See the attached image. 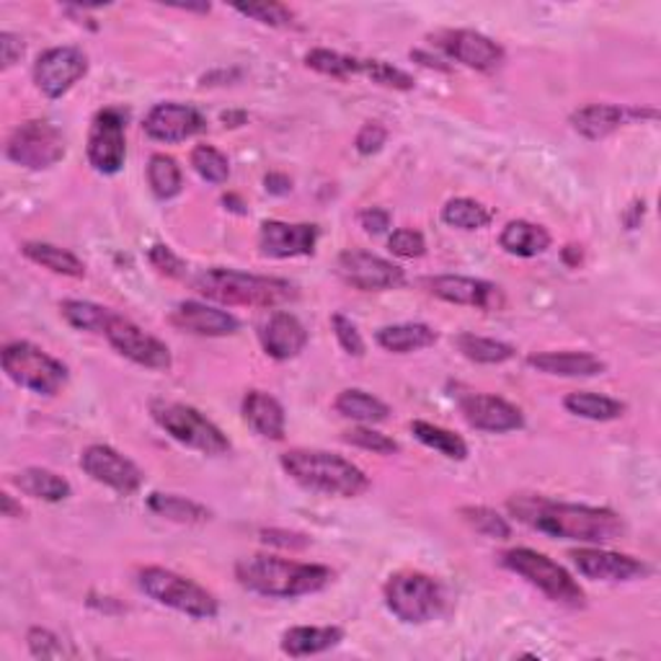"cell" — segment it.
Here are the masks:
<instances>
[{
  "mask_svg": "<svg viewBox=\"0 0 661 661\" xmlns=\"http://www.w3.org/2000/svg\"><path fill=\"white\" fill-rule=\"evenodd\" d=\"M60 313L73 328L89 330V334H101V336H104L106 326L112 324V318H114V311L104 308V305L89 303V301H62Z\"/></svg>",
  "mask_w": 661,
  "mask_h": 661,
  "instance_id": "cell-37",
  "label": "cell"
},
{
  "mask_svg": "<svg viewBox=\"0 0 661 661\" xmlns=\"http://www.w3.org/2000/svg\"><path fill=\"white\" fill-rule=\"evenodd\" d=\"M336 272L344 285L359 289V293H385V289H396L406 282V274L398 264L369 254V251H344L336 258Z\"/></svg>",
  "mask_w": 661,
  "mask_h": 661,
  "instance_id": "cell-12",
  "label": "cell"
},
{
  "mask_svg": "<svg viewBox=\"0 0 661 661\" xmlns=\"http://www.w3.org/2000/svg\"><path fill=\"white\" fill-rule=\"evenodd\" d=\"M0 52H3V68H13L23 58V39L13 31H3L0 34Z\"/></svg>",
  "mask_w": 661,
  "mask_h": 661,
  "instance_id": "cell-53",
  "label": "cell"
},
{
  "mask_svg": "<svg viewBox=\"0 0 661 661\" xmlns=\"http://www.w3.org/2000/svg\"><path fill=\"white\" fill-rule=\"evenodd\" d=\"M148 509L179 525H202V522H210L212 517L210 509L202 507L200 501H192L186 499V496H176V494H151L148 496Z\"/></svg>",
  "mask_w": 661,
  "mask_h": 661,
  "instance_id": "cell-34",
  "label": "cell"
},
{
  "mask_svg": "<svg viewBox=\"0 0 661 661\" xmlns=\"http://www.w3.org/2000/svg\"><path fill=\"white\" fill-rule=\"evenodd\" d=\"M21 254L34 262L42 270H50L52 274H62V277L70 279H83L85 277V264L70 251L52 246V243H39V241H29L21 246Z\"/></svg>",
  "mask_w": 661,
  "mask_h": 661,
  "instance_id": "cell-31",
  "label": "cell"
},
{
  "mask_svg": "<svg viewBox=\"0 0 661 661\" xmlns=\"http://www.w3.org/2000/svg\"><path fill=\"white\" fill-rule=\"evenodd\" d=\"M262 542L266 546H274V548H289V550H303L311 546V538H305L301 532H293V530H262Z\"/></svg>",
  "mask_w": 661,
  "mask_h": 661,
  "instance_id": "cell-51",
  "label": "cell"
},
{
  "mask_svg": "<svg viewBox=\"0 0 661 661\" xmlns=\"http://www.w3.org/2000/svg\"><path fill=\"white\" fill-rule=\"evenodd\" d=\"M344 443H349L354 447H362V450H369L375 455H396L400 450V445L396 443V439H390L388 435H380V431H375L369 427L349 429L344 435Z\"/></svg>",
  "mask_w": 661,
  "mask_h": 661,
  "instance_id": "cell-46",
  "label": "cell"
},
{
  "mask_svg": "<svg viewBox=\"0 0 661 661\" xmlns=\"http://www.w3.org/2000/svg\"><path fill=\"white\" fill-rule=\"evenodd\" d=\"M385 140H388V130H385L380 122H367L365 128L357 132V138H354V148H357L362 155H373L383 151Z\"/></svg>",
  "mask_w": 661,
  "mask_h": 661,
  "instance_id": "cell-49",
  "label": "cell"
},
{
  "mask_svg": "<svg viewBox=\"0 0 661 661\" xmlns=\"http://www.w3.org/2000/svg\"><path fill=\"white\" fill-rule=\"evenodd\" d=\"M527 365L553 377H594L608 369L592 352H538L527 357Z\"/></svg>",
  "mask_w": 661,
  "mask_h": 661,
  "instance_id": "cell-24",
  "label": "cell"
},
{
  "mask_svg": "<svg viewBox=\"0 0 661 661\" xmlns=\"http://www.w3.org/2000/svg\"><path fill=\"white\" fill-rule=\"evenodd\" d=\"M104 336H106V342L122 354V357H128L130 362H135V365H140V367L171 369V365H173L171 349L161 342V338L145 334L143 328L135 326L128 318L116 316V313H114L112 324L106 326Z\"/></svg>",
  "mask_w": 661,
  "mask_h": 661,
  "instance_id": "cell-14",
  "label": "cell"
},
{
  "mask_svg": "<svg viewBox=\"0 0 661 661\" xmlns=\"http://www.w3.org/2000/svg\"><path fill=\"white\" fill-rule=\"evenodd\" d=\"M362 75L369 78V81L383 85V89H393V91H411L414 89V78L400 70L390 62L383 60H362Z\"/></svg>",
  "mask_w": 661,
  "mask_h": 661,
  "instance_id": "cell-43",
  "label": "cell"
},
{
  "mask_svg": "<svg viewBox=\"0 0 661 661\" xmlns=\"http://www.w3.org/2000/svg\"><path fill=\"white\" fill-rule=\"evenodd\" d=\"M81 468L93 481L109 486V489L122 496L135 494L143 486V470L109 445L85 447L81 455Z\"/></svg>",
  "mask_w": 661,
  "mask_h": 661,
  "instance_id": "cell-15",
  "label": "cell"
},
{
  "mask_svg": "<svg viewBox=\"0 0 661 661\" xmlns=\"http://www.w3.org/2000/svg\"><path fill=\"white\" fill-rule=\"evenodd\" d=\"M11 484L19 489L21 494L31 496V499L39 501H65L70 494H73V486L68 484V478H62L54 474V470L47 468H23L19 474L11 476Z\"/></svg>",
  "mask_w": 661,
  "mask_h": 661,
  "instance_id": "cell-29",
  "label": "cell"
},
{
  "mask_svg": "<svg viewBox=\"0 0 661 661\" xmlns=\"http://www.w3.org/2000/svg\"><path fill=\"white\" fill-rule=\"evenodd\" d=\"M27 643H29V651L31 657L37 659H68V657H75L73 649H68V643L60 639V635H54L52 631H47V628H31L27 633Z\"/></svg>",
  "mask_w": 661,
  "mask_h": 661,
  "instance_id": "cell-44",
  "label": "cell"
},
{
  "mask_svg": "<svg viewBox=\"0 0 661 661\" xmlns=\"http://www.w3.org/2000/svg\"><path fill=\"white\" fill-rule=\"evenodd\" d=\"M628 120V112L616 104H587L569 116L571 130L584 140H604Z\"/></svg>",
  "mask_w": 661,
  "mask_h": 661,
  "instance_id": "cell-27",
  "label": "cell"
},
{
  "mask_svg": "<svg viewBox=\"0 0 661 661\" xmlns=\"http://www.w3.org/2000/svg\"><path fill=\"white\" fill-rule=\"evenodd\" d=\"M282 468L305 491L338 496V499H354L369 489L365 470L354 466L352 460L326 450H287L282 455Z\"/></svg>",
  "mask_w": 661,
  "mask_h": 661,
  "instance_id": "cell-3",
  "label": "cell"
},
{
  "mask_svg": "<svg viewBox=\"0 0 661 661\" xmlns=\"http://www.w3.org/2000/svg\"><path fill=\"white\" fill-rule=\"evenodd\" d=\"M421 287L429 295L452 305H468L478 311H501L504 308V293L494 282L476 279V277H460V274H443V277H427L421 279Z\"/></svg>",
  "mask_w": 661,
  "mask_h": 661,
  "instance_id": "cell-16",
  "label": "cell"
},
{
  "mask_svg": "<svg viewBox=\"0 0 661 661\" xmlns=\"http://www.w3.org/2000/svg\"><path fill=\"white\" fill-rule=\"evenodd\" d=\"M460 517L474 527L476 532H481L484 538L491 540H507L511 538V525L507 522V517H501L496 509L489 507H462Z\"/></svg>",
  "mask_w": 661,
  "mask_h": 661,
  "instance_id": "cell-42",
  "label": "cell"
},
{
  "mask_svg": "<svg viewBox=\"0 0 661 661\" xmlns=\"http://www.w3.org/2000/svg\"><path fill=\"white\" fill-rule=\"evenodd\" d=\"M388 248L400 258H419L427 254V241L414 227H398L388 238Z\"/></svg>",
  "mask_w": 661,
  "mask_h": 661,
  "instance_id": "cell-47",
  "label": "cell"
},
{
  "mask_svg": "<svg viewBox=\"0 0 661 661\" xmlns=\"http://www.w3.org/2000/svg\"><path fill=\"white\" fill-rule=\"evenodd\" d=\"M330 326H334L338 344H342V349L349 354V357H365V338H362L357 326H354L344 313H334V316H330Z\"/></svg>",
  "mask_w": 661,
  "mask_h": 661,
  "instance_id": "cell-48",
  "label": "cell"
},
{
  "mask_svg": "<svg viewBox=\"0 0 661 661\" xmlns=\"http://www.w3.org/2000/svg\"><path fill=\"white\" fill-rule=\"evenodd\" d=\"M148 258H151V264L161 274H165V277H181V274L186 272L184 262H181L169 246H161V243H155V246L148 251Z\"/></svg>",
  "mask_w": 661,
  "mask_h": 661,
  "instance_id": "cell-50",
  "label": "cell"
},
{
  "mask_svg": "<svg viewBox=\"0 0 661 661\" xmlns=\"http://www.w3.org/2000/svg\"><path fill=\"white\" fill-rule=\"evenodd\" d=\"M455 346L462 357L476 362V365H501L515 357V346L496 342V338L476 336V334H460L455 336Z\"/></svg>",
  "mask_w": 661,
  "mask_h": 661,
  "instance_id": "cell-35",
  "label": "cell"
},
{
  "mask_svg": "<svg viewBox=\"0 0 661 661\" xmlns=\"http://www.w3.org/2000/svg\"><path fill=\"white\" fill-rule=\"evenodd\" d=\"M171 324L179 330H186V334L210 336V338L231 336L241 328V321L235 318L233 313L212 308V305L196 303V301L179 303L171 313Z\"/></svg>",
  "mask_w": 661,
  "mask_h": 661,
  "instance_id": "cell-23",
  "label": "cell"
},
{
  "mask_svg": "<svg viewBox=\"0 0 661 661\" xmlns=\"http://www.w3.org/2000/svg\"><path fill=\"white\" fill-rule=\"evenodd\" d=\"M235 579L248 592L272 597V600H295L316 594L334 579V571L321 563L287 561L277 556H246L235 563Z\"/></svg>",
  "mask_w": 661,
  "mask_h": 661,
  "instance_id": "cell-2",
  "label": "cell"
},
{
  "mask_svg": "<svg viewBox=\"0 0 661 661\" xmlns=\"http://www.w3.org/2000/svg\"><path fill=\"white\" fill-rule=\"evenodd\" d=\"M499 246L511 256L532 258L546 254L550 248V233L542 225L527 223V220H511V223L504 225Z\"/></svg>",
  "mask_w": 661,
  "mask_h": 661,
  "instance_id": "cell-28",
  "label": "cell"
},
{
  "mask_svg": "<svg viewBox=\"0 0 661 661\" xmlns=\"http://www.w3.org/2000/svg\"><path fill=\"white\" fill-rule=\"evenodd\" d=\"M509 515L535 532L558 540H577L589 546L618 540L626 532L623 519L612 509L587 507V504L553 501L548 496L519 494L507 501Z\"/></svg>",
  "mask_w": 661,
  "mask_h": 661,
  "instance_id": "cell-1",
  "label": "cell"
},
{
  "mask_svg": "<svg viewBox=\"0 0 661 661\" xmlns=\"http://www.w3.org/2000/svg\"><path fill=\"white\" fill-rule=\"evenodd\" d=\"M196 293L220 305H246V308H277L297 297L293 282L279 277H258L225 266H212L194 277Z\"/></svg>",
  "mask_w": 661,
  "mask_h": 661,
  "instance_id": "cell-4",
  "label": "cell"
},
{
  "mask_svg": "<svg viewBox=\"0 0 661 661\" xmlns=\"http://www.w3.org/2000/svg\"><path fill=\"white\" fill-rule=\"evenodd\" d=\"M305 65L316 70L321 75L330 78H349V75H362V60L349 58V54L334 52V50H311L305 54Z\"/></svg>",
  "mask_w": 661,
  "mask_h": 661,
  "instance_id": "cell-40",
  "label": "cell"
},
{
  "mask_svg": "<svg viewBox=\"0 0 661 661\" xmlns=\"http://www.w3.org/2000/svg\"><path fill=\"white\" fill-rule=\"evenodd\" d=\"M336 411L346 416V419L359 421V424H380L390 416L388 404H383L380 398H375L373 393L349 388L342 390L336 398Z\"/></svg>",
  "mask_w": 661,
  "mask_h": 661,
  "instance_id": "cell-33",
  "label": "cell"
},
{
  "mask_svg": "<svg viewBox=\"0 0 661 661\" xmlns=\"http://www.w3.org/2000/svg\"><path fill=\"white\" fill-rule=\"evenodd\" d=\"M494 220V210L486 207V204L468 200V196H458V200H450L443 207V223L450 227H458V231H481Z\"/></svg>",
  "mask_w": 661,
  "mask_h": 661,
  "instance_id": "cell-38",
  "label": "cell"
},
{
  "mask_svg": "<svg viewBox=\"0 0 661 661\" xmlns=\"http://www.w3.org/2000/svg\"><path fill=\"white\" fill-rule=\"evenodd\" d=\"M148 184H151L153 194L163 202L179 196L181 189H184V176H181L176 159H171V155L165 153H155L153 159L148 161Z\"/></svg>",
  "mask_w": 661,
  "mask_h": 661,
  "instance_id": "cell-39",
  "label": "cell"
},
{
  "mask_svg": "<svg viewBox=\"0 0 661 661\" xmlns=\"http://www.w3.org/2000/svg\"><path fill=\"white\" fill-rule=\"evenodd\" d=\"M0 509H3V517H8V519H16L23 515V507L13 499L11 494H0Z\"/></svg>",
  "mask_w": 661,
  "mask_h": 661,
  "instance_id": "cell-55",
  "label": "cell"
},
{
  "mask_svg": "<svg viewBox=\"0 0 661 661\" xmlns=\"http://www.w3.org/2000/svg\"><path fill=\"white\" fill-rule=\"evenodd\" d=\"M243 421L248 424L251 429L256 431L258 437L272 439V443H279L285 437V408L274 396L264 390H248L243 396Z\"/></svg>",
  "mask_w": 661,
  "mask_h": 661,
  "instance_id": "cell-25",
  "label": "cell"
},
{
  "mask_svg": "<svg viewBox=\"0 0 661 661\" xmlns=\"http://www.w3.org/2000/svg\"><path fill=\"white\" fill-rule=\"evenodd\" d=\"M192 169L207 181V184H225L231 179V161L215 145H196L192 151Z\"/></svg>",
  "mask_w": 661,
  "mask_h": 661,
  "instance_id": "cell-41",
  "label": "cell"
},
{
  "mask_svg": "<svg viewBox=\"0 0 661 661\" xmlns=\"http://www.w3.org/2000/svg\"><path fill=\"white\" fill-rule=\"evenodd\" d=\"M359 225L365 227L367 233L373 235H380L390 227V212L383 210V207H367L359 212Z\"/></svg>",
  "mask_w": 661,
  "mask_h": 661,
  "instance_id": "cell-52",
  "label": "cell"
},
{
  "mask_svg": "<svg viewBox=\"0 0 661 661\" xmlns=\"http://www.w3.org/2000/svg\"><path fill=\"white\" fill-rule=\"evenodd\" d=\"M124 124H128V114L122 109L109 106L93 116L91 132H89V163L93 171L104 173V176H114L122 171L124 161H128V138H124Z\"/></svg>",
  "mask_w": 661,
  "mask_h": 661,
  "instance_id": "cell-11",
  "label": "cell"
},
{
  "mask_svg": "<svg viewBox=\"0 0 661 661\" xmlns=\"http://www.w3.org/2000/svg\"><path fill=\"white\" fill-rule=\"evenodd\" d=\"M563 262L569 266H579L581 264V246H566L563 248Z\"/></svg>",
  "mask_w": 661,
  "mask_h": 661,
  "instance_id": "cell-57",
  "label": "cell"
},
{
  "mask_svg": "<svg viewBox=\"0 0 661 661\" xmlns=\"http://www.w3.org/2000/svg\"><path fill=\"white\" fill-rule=\"evenodd\" d=\"M439 50H443L447 58L460 62L470 70H478V73H491V70L501 68L504 62V47L496 44L481 31L470 29H455L439 34Z\"/></svg>",
  "mask_w": 661,
  "mask_h": 661,
  "instance_id": "cell-18",
  "label": "cell"
},
{
  "mask_svg": "<svg viewBox=\"0 0 661 661\" xmlns=\"http://www.w3.org/2000/svg\"><path fill=\"white\" fill-rule=\"evenodd\" d=\"M89 73V58L78 47H52L34 62V83L47 99H62Z\"/></svg>",
  "mask_w": 661,
  "mask_h": 661,
  "instance_id": "cell-13",
  "label": "cell"
},
{
  "mask_svg": "<svg viewBox=\"0 0 661 661\" xmlns=\"http://www.w3.org/2000/svg\"><path fill=\"white\" fill-rule=\"evenodd\" d=\"M138 587L140 592L151 597L153 602L163 604L189 616L194 620H212L217 618L220 604L215 594L196 584V581L181 577L176 571L161 569V566H148V569L138 571Z\"/></svg>",
  "mask_w": 661,
  "mask_h": 661,
  "instance_id": "cell-6",
  "label": "cell"
},
{
  "mask_svg": "<svg viewBox=\"0 0 661 661\" xmlns=\"http://www.w3.org/2000/svg\"><path fill=\"white\" fill-rule=\"evenodd\" d=\"M65 138L62 132L50 122L31 120L16 128L8 138L6 155L8 161L21 165L29 171H44L52 169L54 163L65 159Z\"/></svg>",
  "mask_w": 661,
  "mask_h": 661,
  "instance_id": "cell-10",
  "label": "cell"
},
{
  "mask_svg": "<svg viewBox=\"0 0 661 661\" xmlns=\"http://www.w3.org/2000/svg\"><path fill=\"white\" fill-rule=\"evenodd\" d=\"M460 414L468 421V427L489 435H507L525 427V416L515 404L504 400L491 393H470L460 400Z\"/></svg>",
  "mask_w": 661,
  "mask_h": 661,
  "instance_id": "cell-20",
  "label": "cell"
},
{
  "mask_svg": "<svg viewBox=\"0 0 661 661\" xmlns=\"http://www.w3.org/2000/svg\"><path fill=\"white\" fill-rule=\"evenodd\" d=\"M375 342L380 344L385 352L411 354V352H421V349H427V346L437 344V330L427 324L383 326L375 334Z\"/></svg>",
  "mask_w": 661,
  "mask_h": 661,
  "instance_id": "cell-30",
  "label": "cell"
},
{
  "mask_svg": "<svg viewBox=\"0 0 661 661\" xmlns=\"http://www.w3.org/2000/svg\"><path fill=\"white\" fill-rule=\"evenodd\" d=\"M235 11L246 19H254L264 27H293L295 13L282 3H254V6H235Z\"/></svg>",
  "mask_w": 661,
  "mask_h": 661,
  "instance_id": "cell-45",
  "label": "cell"
},
{
  "mask_svg": "<svg viewBox=\"0 0 661 661\" xmlns=\"http://www.w3.org/2000/svg\"><path fill=\"white\" fill-rule=\"evenodd\" d=\"M204 128H207V122H204L200 109L179 104V101L155 104L143 122L145 135L155 143H184V140L200 135Z\"/></svg>",
  "mask_w": 661,
  "mask_h": 661,
  "instance_id": "cell-19",
  "label": "cell"
},
{
  "mask_svg": "<svg viewBox=\"0 0 661 661\" xmlns=\"http://www.w3.org/2000/svg\"><path fill=\"white\" fill-rule=\"evenodd\" d=\"M501 566L509 569L517 577H522L527 584L540 589L548 600H553L563 608L579 610L587 604L584 589L579 587V581L563 569L561 563H556L553 558L538 553L532 548H511L501 553Z\"/></svg>",
  "mask_w": 661,
  "mask_h": 661,
  "instance_id": "cell-5",
  "label": "cell"
},
{
  "mask_svg": "<svg viewBox=\"0 0 661 661\" xmlns=\"http://www.w3.org/2000/svg\"><path fill=\"white\" fill-rule=\"evenodd\" d=\"M264 186L270 194H277V196H285L293 192V179L285 176V173H270V176L264 179Z\"/></svg>",
  "mask_w": 661,
  "mask_h": 661,
  "instance_id": "cell-54",
  "label": "cell"
},
{
  "mask_svg": "<svg viewBox=\"0 0 661 661\" xmlns=\"http://www.w3.org/2000/svg\"><path fill=\"white\" fill-rule=\"evenodd\" d=\"M563 406L569 414L589 421H616L628 411V406L620 404V400L610 396H600V393H589V390L569 393V396L563 398Z\"/></svg>",
  "mask_w": 661,
  "mask_h": 661,
  "instance_id": "cell-32",
  "label": "cell"
},
{
  "mask_svg": "<svg viewBox=\"0 0 661 661\" xmlns=\"http://www.w3.org/2000/svg\"><path fill=\"white\" fill-rule=\"evenodd\" d=\"M385 608L400 623L421 626L435 620L445 608V594L437 579L421 571H398L383 587Z\"/></svg>",
  "mask_w": 661,
  "mask_h": 661,
  "instance_id": "cell-8",
  "label": "cell"
},
{
  "mask_svg": "<svg viewBox=\"0 0 661 661\" xmlns=\"http://www.w3.org/2000/svg\"><path fill=\"white\" fill-rule=\"evenodd\" d=\"M342 641L344 631L338 626H297L282 633V651L293 659H303L324 654Z\"/></svg>",
  "mask_w": 661,
  "mask_h": 661,
  "instance_id": "cell-26",
  "label": "cell"
},
{
  "mask_svg": "<svg viewBox=\"0 0 661 661\" xmlns=\"http://www.w3.org/2000/svg\"><path fill=\"white\" fill-rule=\"evenodd\" d=\"M151 416L165 435L189 450L212 455V458L231 452V439L223 435V429L194 406L176 404V400H153Z\"/></svg>",
  "mask_w": 661,
  "mask_h": 661,
  "instance_id": "cell-7",
  "label": "cell"
},
{
  "mask_svg": "<svg viewBox=\"0 0 661 661\" xmlns=\"http://www.w3.org/2000/svg\"><path fill=\"white\" fill-rule=\"evenodd\" d=\"M411 431L421 445H427L429 450H437L439 455H445L447 460H466L468 458L466 439H462L460 435H455V431H450V429H443V427H437V424H429V421H414Z\"/></svg>",
  "mask_w": 661,
  "mask_h": 661,
  "instance_id": "cell-36",
  "label": "cell"
},
{
  "mask_svg": "<svg viewBox=\"0 0 661 661\" xmlns=\"http://www.w3.org/2000/svg\"><path fill=\"white\" fill-rule=\"evenodd\" d=\"M258 342H262V349L266 357L287 362L295 359L305 346H308V330L297 321L293 313L274 311L266 316V321L258 326Z\"/></svg>",
  "mask_w": 661,
  "mask_h": 661,
  "instance_id": "cell-22",
  "label": "cell"
},
{
  "mask_svg": "<svg viewBox=\"0 0 661 661\" xmlns=\"http://www.w3.org/2000/svg\"><path fill=\"white\" fill-rule=\"evenodd\" d=\"M641 217H643V202H641V204L635 202V204H633V210H631V215H626L628 231H635V227L641 225Z\"/></svg>",
  "mask_w": 661,
  "mask_h": 661,
  "instance_id": "cell-56",
  "label": "cell"
},
{
  "mask_svg": "<svg viewBox=\"0 0 661 661\" xmlns=\"http://www.w3.org/2000/svg\"><path fill=\"white\" fill-rule=\"evenodd\" d=\"M569 558L584 579L610 581V584H618V581L643 579V577H649V571H651L649 566L641 561V558H633L628 553H616V550H604L597 546L571 550Z\"/></svg>",
  "mask_w": 661,
  "mask_h": 661,
  "instance_id": "cell-17",
  "label": "cell"
},
{
  "mask_svg": "<svg viewBox=\"0 0 661 661\" xmlns=\"http://www.w3.org/2000/svg\"><path fill=\"white\" fill-rule=\"evenodd\" d=\"M318 243V225L311 223H282V220H266L258 231V248L272 258H295L311 256Z\"/></svg>",
  "mask_w": 661,
  "mask_h": 661,
  "instance_id": "cell-21",
  "label": "cell"
},
{
  "mask_svg": "<svg viewBox=\"0 0 661 661\" xmlns=\"http://www.w3.org/2000/svg\"><path fill=\"white\" fill-rule=\"evenodd\" d=\"M0 365L19 388H27L37 396H58L68 383V367L29 342L6 344Z\"/></svg>",
  "mask_w": 661,
  "mask_h": 661,
  "instance_id": "cell-9",
  "label": "cell"
}]
</instances>
